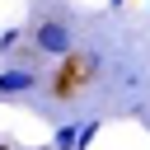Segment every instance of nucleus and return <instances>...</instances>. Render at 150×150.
<instances>
[{
	"mask_svg": "<svg viewBox=\"0 0 150 150\" xmlns=\"http://www.w3.org/2000/svg\"><path fill=\"white\" fill-rule=\"evenodd\" d=\"M70 47H75V33H70L66 19H42L33 28V52L38 56H70Z\"/></svg>",
	"mask_w": 150,
	"mask_h": 150,
	"instance_id": "f257e3e1",
	"label": "nucleus"
},
{
	"mask_svg": "<svg viewBox=\"0 0 150 150\" xmlns=\"http://www.w3.org/2000/svg\"><path fill=\"white\" fill-rule=\"evenodd\" d=\"M38 80H42V75H38L33 66H9V70H0V98H9V94H14V98H19V94H33Z\"/></svg>",
	"mask_w": 150,
	"mask_h": 150,
	"instance_id": "f03ea898",
	"label": "nucleus"
},
{
	"mask_svg": "<svg viewBox=\"0 0 150 150\" xmlns=\"http://www.w3.org/2000/svg\"><path fill=\"white\" fill-rule=\"evenodd\" d=\"M75 122H66V127H56V141H52V150H75Z\"/></svg>",
	"mask_w": 150,
	"mask_h": 150,
	"instance_id": "7ed1b4c3",
	"label": "nucleus"
},
{
	"mask_svg": "<svg viewBox=\"0 0 150 150\" xmlns=\"http://www.w3.org/2000/svg\"><path fill=\"white\" fill-rule=\"evenodd\" d=\"M98 136V122H84L80 131H75V150H89V141Z\"/></svg>",
	"mask_w": 150,
	"mask_h": 150,
	"instance_id": "20e7f679",
	"label": "nucleus"
},
{
	"mask_svg": "<svg viewBox=\"0 0 150 150\" xmlns=\"http://www.w3.org/2000/svg\"><path fill=\"white\" fill-rule=\"evenodd\" d=\"M19 38H23V28H5V33H0V52H14Z\"/></svg>",
	"mask_w": 150,
	"mask_h": 150,
	"instance_id": "39448f33",
	"label": "nucleus"
},
{
	"mask_svg": "<svg viewBox=\"0 0 150 150\" xmlns=\"http://www.w3.org/2000/svg\"><path fill=\"white\" fill-rule=\"evenodd\" d=\"M145 127H150V108H145Z\"/></svg>",
	"mask_w": 150,
	"mask_h": 150,
	"instance_id": "423d86ee",
	"label": "nucleus"
},
{
	"mask_svg": "<svg viewBox=\"0 0 150 150\" xmlns=\"http://www.w3.org/2000/svg\"><path fill=\"white\" fill-rule=\"evenodd\" d=\"M112 5H122V0H112Z\"/></svg>",
	"mask_w": 150,
	"mask_h": 150,
	"instance_id": "0eeeda50",
	"label": "nucleus"
},
{
	"mask_svg": "<svg viewBox=\"0 0 150 150\" xmlns=\"http://www.w3.org/2000/svg\"><path fill=\"white\" fill-rule=\"evenodd\" d=\"M145 5H150V0H145Z\"/></svg>",
	"mask_w": 150,
	"mask_h": 150,
	"instance_id": "6e6552de",
	"label": "nucleus"
}]
</instances>
